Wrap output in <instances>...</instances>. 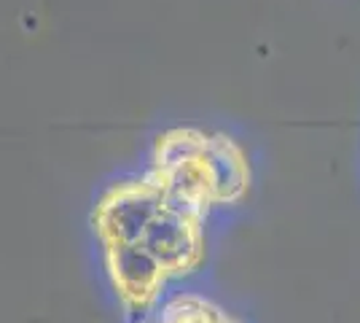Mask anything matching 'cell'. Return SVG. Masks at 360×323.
I'll use <instances>...</instances> for the list:
<instances>
[{"label": "cell", "mask_w": 360, "mask_h": 323, "mask_svg": "<svg viewBox=\"0 0 360 323\" xmlns=\"http://www.w3.org/2000/svg\"><path fill=\"white\" fill-rule=\"evenodd\" d=\"M212 215L169 194L146 170L100 189L89 210L100 275L127 323L194 286L210 253Z\"/></svg>", "instance_id": "1"}, {"label": "cell", "mask_w": 360, "mask_h": 323, "mask_svg": "<svg viewBox=\"0 0 360 323\" xmlns=\"http://www.w3.org/2000/svg\"><path fill=\"white\" fill-rule=\"evenodd\" d=\"M205 167L215 210H231L245 202L250 191V162L237 140L224 132H210L205 148Z\"/></svg>", "instance_id": "2"}, {"label": "cell", "mask_w": 360, "mask_h": 323, "mask_svg": "<svg viewBox=\"0 0 360 323\" xmlns=\"http://www.w3.org/2000/svg\"><path fill=\"white\" fill-rule=\"evenodd\" d=\"M135 323H250V318L207 289L186 286Z\"/></svg>", "instance_id": "3"}]
</instances>
